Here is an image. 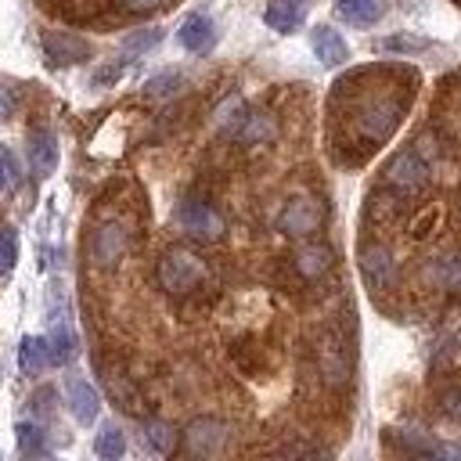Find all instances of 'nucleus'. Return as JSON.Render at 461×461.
<instances>
[{
	"label": "nucleus",
	"mask_w": 461,
	"mask_h": 461,
	"mask_svg": "<svg viewBox=\"0 0 461 461\" xmlns=\"http://www.w3.org/2000/svg\"><path fill=\"white\" fill-rule=\"evenodd\" d=\"M234 137L241 144H270L277 137V122L267 112H245L241 122H238V130H234Z\"/></svg>",
	"instance_id": "dca6fc26"
},
{
	"label": "nucleus",
	"mask_w": 461,
	"mask_h": 461,
	"mask_svg": "<svg viewBox=\"0 0 461 461\" xmlns=\"http://www.w3.org/2000/svg\"><path fill=\"white\" fill-rule=\"evenodd\" d=\"M94 450H97V457H104V461L122 457V454H126V436H122V429H119V425H101V432H97V439H94Z\"/></svg>",
	"instance_id": "5701e85b"
},
{
	"label": "nucleus",
	"mask_w": 461,
	"mask_h": 461,
	"mask_svg": "<svg viewBox=\"0 0 461 461\" xmlns=\"http://www.w3.org/2000/svg\"><path fill=\"white\" fill-rule=\"evenodd\" d=\"M385 184L396 187L400 194H414L429 184V158L414 148H403L396 151L389 162H385Z\"/></svg>",
	"instance_id": "423d86ee"
},
{
	"label": "nucleus",
	"mask_w": 461,
	"mask_h": 461,
	"mask_svg": "<svg viewBox=\"0 0 461 461\" xmlns=\"http://www.w3.org/2000/svg\"><path fill=\"white\" fill-rule=\"evenodd\" d=\"M162 43V29H133L126 40H122V50L126 54H144V50H151V47H158Z\"/></svg>",
	"instance_id": "a878e982"
},
{
	"label": "nucleus",
	"mask_w": 461,
	"mask_h": 461,
	"mask_svg": "<svg viewBox=\"0 0 461 461\" xmlns=\"http://www.w3.org/2000/svg\"><path fill=\"white\" fill-rule=\"evenodd\" d=\"M339 14L353 25H371L382 14V0H339Z\"/></svg>",
	"instance_id": "4be33fe9"
},
{
	"label": "nucleus",
	"mask_w": 461,
	"mask_h": 461,
	"mask_svg": "<svg viewBox=\"0 0 461 461\" xmlns=\"http://www.w3.org/2000/svg\"><path fill=\"white\" fill-rule=\"evenodd\" d=\"M205 274H209L205 259L194 256V252L184 249V245L166 249V252L158 256V267H155V277H158V285H162L169 295H187V292H194V288L205 281Z\"/></svg>",
	"instance_id": "f257e3e1"
},
{
	"label": "nucleus",
	"mask_w": 461,
	"mask_h": 461,
	"mask_svg": "<svg viewBox=\"0 0 461 461\" xmlns=\"http://www.w3.org/2000/svg\"><path fill=\"white\" fill-rule=\"evenodd\" d=\"M310 43H313V54L321 58V65H328V68H335V65H342V61L349 58L346 40H342L339 29H331V25H317V29L310 32Z\"/></svg>",
	"instance_id": "2eb2a0df"
},
{
	"label": "nucleus",
	"mask_w": 461,
	"mask_h": 461,
	"mask_svg": "<svg viewBox=\"0 0 461 461\" xmlns=\"http://www.w3.org/2000/svg\"><path fill=\"white\" fill-rule=\"evenodd\" d=\"M176 40H180L184 50L205 54V50L216 43V25H212L209 14H187V18L180 22V29H176Z\"/></svg>",
	"instance_id": "f8f14e48"
},
{
	"label": "nucleus",
	"mask_w": 461,
	"mask_h": 461,
	"mask_svg": "<svg viewBox=\"0 0 461 461\" xmlns=\"http://www.w3.org/2000/svg\"><path fill=\"white\" fill-rule=\"evenodd\" d=\"M86 249H90V263H94L97 270H115L119 259H122L126 249H130V230H126L122 223H115V220H104V223L94 227Z\"/></svg>",
	"instance_id": "0eeeda50"
},
{
	"label": "nucleus",
	"mask_w": 461,
	"mask_h": 461,
	"mask_svg": "<svg viewBox=\"0 0 461 461\" xmlns=\"http://www.w3.org/2000/svg\"><path fill=\"white\" fill-rule=\"evenodd\" d=\"M158 4H162V0H122V7H126V11H137V14H140V11H151V7H158Z\"/></svg>",
	"instance_id": "72a5a7b5"
},
{
	"label": "nucleus",
	"mask_w": 461,
	"mask_h": 461,
	"mask_svg": "<svg viewBox=\"0 0 461 461\" xmlns=\"http://www.w3.org/2000/svg\"><path fill=\"white\" fill-rule=\"evenodd\" d=\"M43 54L50 65H76L90 54V43L72 32H43Z\"/></svg>",
	"instance_id": "9b49d317"
},
{
	"label": "nucleus",
	"mask_w": 461,
	"mask_h": 461,
	"mask_svg": "<svg viewBox=\"0 0 461 461\" xmlns=\"http://www.w3.org/2000/svg\"><path fill=\"white\" fill-rule=\"evenodd\" d=\"M407 108V97H393V94H378L371 101L360 104V115H357V126L367 140H385L396 126H400V115Z\"/></svg>",
	"instance_id": "7ed1b4c3"
},
{
	"label": "nucleus",
	"mask_w": 461,
	"mask_h": 461,
	"mask_svg": "<svg viewBox=\"0 0 461 461\" xmlns=\"http://www.w3.org/2000/svg\"><path fill=\"white\" fill-rule=\"evenodd\" d=\"M439 220H443L439 205H425V209H421V216H418V220H414V227H411V238H418V241L432 238V234L439 230Z\"/></svg>",
	"instance_id": "cd10ccee"
},
{
	"label": "nucleus",
	"mask_w": 461,
	"mask_h": 461,
	"mask_svg": "<svg viewBox=\"0 0 461 461\" xmlns=\"http://www.w3.org/2000/svg\"><path fill=\"white\" fill-rule=\"evenodd\" d=\"M313 360H317V375L328 389H342L349 385V375H353V360H349V349L342 342L339 331H321L317 342H313Z\"/></svg>",
	"instance_id": "f03ea898"
},
{
	"label": "nucleus",
	"mask_w": 461,
	"mask_h": 461,
	"mask_svg": "<svg viewBox=\"0 0 461 461\" xmlns=\"http://www.w3.org/2000/svg\"><path fill=\"white\" fill-rule=\"evenodd\" d=\"M331 249L324 245V241H306V245H299L295 249V256H292V267H295V274L299 277H306V281H317V277H324L328 270H331Z\"/></svg>",
	"instance_id": "ddd939ff"
},
{
	"label": "nucleus",
	"mask_w": 461,
	"mask_h": 461,
	"mask_svg": "<svg viewBox=\"0 0 461 461\" xmlns=\"http://www.w3.org/2000/svg\"><path fill=\"white\" fill-rule=\"evenodd\" d=\"M18 263V234L14 227H0V274H11Z\"/></svg>",
	"instance_id": "c85d7f7f"
},
{
	"label": "nucleus",
	"mask_w": 461,
	"mask_h": 461,
	"mask_svg": "<svg viewBox=\"0 0 461 461\" xmlns=\"http://www.w3.org/2000/svg\"><path fill=\"white\" fill-rule=\"evenodd\" d=\"M393 439H396V443H400L403 450H411V454H432V457L439 454V447H436V443H432L429 436H414V432H396Z\"/></svg>",
	"instance_id": "7c9ffc66"
},
{
	"label": "nucleus",
	"mask_w": 461,
	"mask_h": 461,
	"mask_svg": "<svg viewBox=\"0 0 461 461\" xmlns=\"http://www.w3.org/2000/svg\"><path fill=\"white\" fill-rule=\"evenodd\" d=\"M439 407H443V414H447L454 425H461V385H450V389L439 396Z\"/></svg>",
	"instance_id": "2f4dec72"
},
{
	"label": "nucleus",
	"mask_w": 461,
	"mask_h": 461,
	"mask_svg": "<svg viewBox=\"0 0 461 461\" xmlns=\"http://www.w3.org/2000/svg\"><path fill=\"white\" fill-rule=\"evenodd\" d=\"M425 47H429V43L418 40V36H385V40L375 43V50H382V54H418V50H425Z\"/></svg>",
	"instance_id": "bb28decb"
},
{
	"label": "nucleus",
	"mask_w": 461,
	"mask_h": 461,
	"mask_svg": "<svg viewBox=\"0 0 461 461\" xmlns=\"http://www.w3.org/2000/svg\"><path fill=\"white\" fill-rule=\"evenodd\" d=\"M227 443H230V425L223 418L202 414V418H191L184 429V450L194 457H216L227 450Z\"/></svg>",
	"instance_id": "20e7f679"
},
{
	"label": "nucleus",
	"mask_w": 461,
	"mask_h": 461,
	"mask_svg": "<svg viewBox=\"0 0 461 461\" xmlns=\"http://www.w3.org/2000/svg\"><path fill=\"white\" fill-rule=\"evenodd\" d=\"M429 277L436 288H447V292H461V256H443L429 267Z\"/></svg>",
	"instance_id": "aec40b11"
},
{
	"label": "nucleus",
	"mask_w": 461,
	"mask_h": 461,
	"mask_svg": "<svg viewBox=\"0 0 461 461\" xmlns=\"http://www.w3.org/2000/svg\"><path fill=\"white\" fill-rule=\"evenodd\" d=\"M14 439H18V450H22L25 457H43V454H47V436H43V429L32 425V421H18V425H14Z\"/></svg>",
	"instance_id": "412c9836"
},
{
	"label": "nucleus",
	"mask_w": 461,
	"mask_h": 461,
	"mask_svg": "<svg viewBox=\"0 0 461 461\" xmlns=\"http://www.w3.org/2000/svg\"><path fill=\"white\" fill-rule=\"evenodd\" d=\"M47 342H50V364H68L76 357V335L65 324H58Z\"/></svg>",
	"instance_id": "b1692460"
},
{
	"label": "nucleus",
	"mask_w": 461,
	"mask_h": 461,
	"mask_svg": "<svg viewBox=\"0 0 461 461\" xmlns=\"http://www.w3.org/2000/svg\"><path fill=\"white\" fill-rule=\"evenodd\" d=\"M176 227L194 241H216L223 234V216L205 198H184L176 205Z\"/></svg>",
	"instance_id": "39448f33"
},
{
	"label": "nucleus",
	"mask_w": 461,
	"mask_h": 461,
	"mask_svg": "<svg viewBox=\"0 0 461 461\" xmlns=\"http://www.w3.org/2000/svg\"><path fill=\"white\" fill-rule=\"evenodd\" d=\"M144 439H148V447L155 450V454H169L173 450V443H176V432L166 425V421H148L144 425Z\"/></svg>",
	"instance_id": "393cba45"
},
{
	"label": "nucleus",
	"mask_w": 461,
	"mask_h": 461,
	"mask_svg": "<svg viewBox=\"0 0 461 461\" xmlns=\"http://www.w3.org/2000/svg\"><path fill=\"white\" fill-rule=\"evenodd\" d=\"M119 76H122V65H119V61H112V65H101V68L94 72V79H90V83H94V86H108V83H115Z\"/></svg>",
	"instance_id": "473e14b6"
},
{
	"label": "nucleus",
	"mask_w": 461,
	"mask_h": 461,
	"mask_svg": "<svg viewBox=\"0 0 461 461\" xmlns=\"http://www.w3.org/2000/svg\"><path fill=\"white\" fill-rule=\"evenodd\" d=\"M65 400H68V411H72V418L79 421V425H94L97 421V411H101V396H97V389L86 382V378H68L65 382Z\"/></svg>",
	"instance_id": "9d476101"
},
{
	"label": "nucleus",
	"mask_w": 461,
	"mask_h": 461,
	"mask_svg": "<svg viewBox=\"0 0 461 461\" xmlns=\"http://www.w3.org/2000/svg\"><path fill=\"white\" fill-rule=\"evenodd\" d=\"M303 11H306V0H267L263 18L277 32H295L303 25Z\"/></svg>",
	"instance_id": "f3484780"
},
{
	"label": "nucleus",
	"mask_w": 461,
	"mask_h": 461,
	"mask_svg": "<svg viewBox=\"0 0 461 461\" xmlns=\"http://www.w3.org/2000/svg\"><path fill=\"white\" fill-rule=\"evenodd\" d=\"M360 274H364L367 288H375V292L393 288L396 285V256H393V249L382 245V241L360 245Z\"/></svg>",
	"instance_id": "1a4fd4ad"
},
{
	"label": "nucleus",
	"mask_w": 461,
	"mask_h": 461,
	"mask_svg": "<svg viewBox=\"0 0 461 461\" xmlns=\"http://www.w3.org/2000/svg\"><path fill=\"white\" fill-rule=\"evenodd\" d=\"M29 169L36 173V176H50L54 169H58V140H54V133L50 130H32L29 133Z\"/></svg>",
	"instance_id": "4468645a"
},
{
	"label": "nucleus",
	"mask_w": 461,
	"mask_h": 461,
	"mask_svg": "<svg viewBox=\"0 0 461 461\" xmlns=\"http://www.w3.org/2000/svg\"><path fill=\"white\" fill-rule=\"evenodd\" d=\"M7 184H14V180H11V169H7V162H4V155H0V191H4Z\"/></svg>",
	"instance_id": "f704fd0d"
},
{
	"label": "nucleus",
	"mask_w": 461,
	"mask_h": 461,
	"mask_svg": "<svg viewBox=\"0 0 461 461\" xmlns=\"http://www.w3.org/2000/svg\"><path fill=\"white\" fill-rule=\"evenodd\" d=\"M324 220V209L321 202H313L310 194H295L285 202L281 216H277V227L288 234V238H310Z\"/></svg>",
	"instance_id": "6e6552de"
},
{
	"label": "nucleus",
	"mask_w": 461,
	"mask_h": 461,
	"mask_svg": "<svg viewBox=\"0 0 461 461\" xmlns=\"http://www.w3.org/2000/svg\"><path fill=\"white\" fill-rule=\"evenodd\" d=\"M176 86H180V72H173V68H166V72H158V76H151L144 90H148L151 97H169V94H176Z\"/></svg>",
	"instance_id": "c756f323"
},
{
	"label": "nucleus",
	"mask_w": 461,
	"mask_h": 461,
	"mask_svg": "<svg viewBox=\"0 0 461 461\" xmlns=\"http://www.w3.org/2000/svg\"><path fill=\"white\" fill-rule=\"evenodd\" d=\"M400 209H403V194H400L396 187H389V191H375L371 202H367V216L378 220V223H393V220L400 216Z\"/></svg>",
	"instance_id": "6ab92c4d"
},
{
	"label": "nucleus",
	"mask_w": 461,
	"mask_h": 461,
	"mask_svg": "<svg viewBox=\"0 0 461 461\" xmlns=\"http://www.w3.org/2000/svg\"><path fill=\"white\" fill-rule=\"evenodd\" d=\"M50 364V342L43 335H25L18 346V367L25 375H40Z\"/></svg>",
	"instance_id": "a211bd4d"
}]
</instances>
